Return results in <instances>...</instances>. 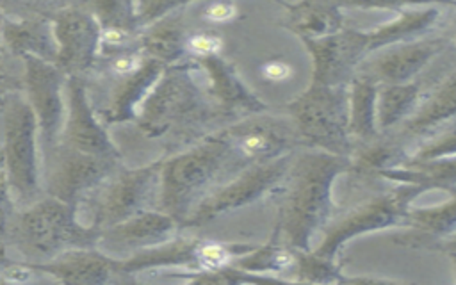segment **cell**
Wrapping results in <instances>:
<instances>
[{"mask_svg":"<svg viewBox=\"0 0 456 285\" xmlns=\"http://www.w3.org/2000/svg\"><path fill=\"white\" fill-rule=\"evenodd\" d=\"M410 159L408 146L394 134H379L376 139L354 146L349 157L347 173L356 183L363 180H374L383 171L404 166ZM379 180V178H378Z\"/></svg>","mask_w":456,"mask_h":285,"instance_id":"25","label":"cell"},{"mask_svg":"<svg viewBox=\"0 0 456 285\" xmlns=\"http://www.w3.org/2000/svg\"><path fill=\"white\" fill-rule=\"evenodd\" d=\"M55 41L53 64L66 75L91 68L100 53V23L94 14L80 5L59 9L52 21Z\"/></svg>","mask_w":456,"mask_h":285,"instance_id":"12","label":"cell"},{"mask_svg":"<svg viewBox=\"0 0 456 285\" xmlns=\"http://www.w3.org/2000/svg\"><path fill=\"white\" fill-rule=\"evenodd\" d=\"M7 265H9V258H7V253H5V246L0 242V269H4Z\"/></svg>","mask_w":456,"mask_h":285,"instance_id":"43","label":"cell"},{"mask_svg":"<svg viewBox=\"0 0 456 285\" xmlns=\"http://www.w3.org/2000/svg\"><path fill=\"white\" fill-rule=\"evenodd\" d=\"M235 175L232 150L216 130L162 160L159 210L182 226L208 192Z\"/></svg>","mask_w":456,"mask_h":285,"instance_id":"3","label":"cell"},{"mask_svg":"<svg viewBox=\"0 0 456 285\" xmlns=\"http://www.w3.org/2000/svg\"><path fill=\"white\" fill-rule=\"evenodd\" d=\"M312 61V84L349 86L360 64L369 57L365 30L344 27L340 32L321 37L303 39Z\"/></svg>","mask_w":456,"mask_h":285,"instance_id":"13","label":"cell"},{"mask_svg":"<svg viewBox=\"0 0 456 285\" xmlns=\"http://www.w3.org/2000/svg\"><path fill=\"white\" fill-rule=\"evenodd\" d=\"M2 148L9 192L18 203L27 205L39 191L37 119L23 98H14L5 105Z\"/></svg>","mask_w":456,"mask_h":285,"instance_id":"7","label":"cell"},{"mask_svg":"<svg viewBox=\"0 0 456 285\" xmlns=\"http://www.w3.org/2000/svg\"><path fill=\"white\" fill-rule=\"evenodd\" d=\"M159 159L144 167L110 175L93 194V226L98 230L118 224L139 212L148 210L153 198L159 200L160 169Z\"/></svg>","mask_w":456,"mask_h":285,"instance_id":"10","label":"cell"},{"mask_svg":"<svg viewBox=\"0 0 456 285\" xmlns=\"http://www.w3.org/2000/svg\"><path fill=\"white\" fill-rule=\"evenodd\" d=\"M4 39L9 48L21 59L27 55L53 62L55 41L52 25L37 20L7 21L4 25Z\"/></svg>","mask_w":456,"mask_h":285,"instance_id":"30","label":"cell"},{"mask_svg":"<svg viewBox=\"0 0 456 285\" xmlns=\"http://www.w3.org/2000/svg\"><path fill=\"white\" fill-rule=\"evenodd\" d=\"M451 264H452V273H454V285H456V253H449Z\"/></svg>","mask_w":456,"mask_h":285,"instance_id":"46","label":"cell"},{"mask_svg":"<svg viewBox=\"0 0 456 285\" xmlns=\"http://www.w3.org/2000/svg\"><path fill=\"white\" fill-rule=\"evenodd\" d=\"M32 269L57 278L62 285H107L118 271V258L91 249H71L55 258L34 264Z\"/></svg>","mask_w":456,"mask_h":285,"instance_id":"21","label":"cell"},{"mask_svg":"<svg viewBox=\"0 0 456 285\" xmlns=\"http://www.w3.org/2000/svg\"><path fill=\"white\" fill-rule=\"evenodd\" d=\"M444 37H420L390 45L370 53L356 69L378 86H401L413 82L417 75L445 48Z\"/></svg>","mask_w":456,"mask_h":285,"instance_id":"15","label":"cell"},{"mask_svg":"<svg viewBox=\"0 0 456 285\" xmlns=\"http://www.w3.org/2000/svg\"><path fill=\"white\" fill-rule=\"evenodd\" d=\"M100 232L78 223L77 205L46 198L20 214L12 237L23 255L52 260L71 249H91L98 244Z\"/></svg>","mask_w":456,"mask_h":285,"instance_id":"5","label":"cell"},{"mask_svg":"<svg viewBox=\"0 0 456 285\" xmlns=\"http://www.w3.org/2000/svg\"><path fill=\"white\" fill-rule=\"evenodd\" d=\"M169 276H187L183 285H228L226 269L212 273H171Z\"/></svg>","mask_w":456,"mask_h":285,"instance_id":"39","label":"cell"},{"mask_svg":"<svg viewBox=\"0 0 456 285\" xmlns=\"http://www.w3.org/2000/svg\"><path fill=\"white\" fill-rule=\"evenodd\" d=\"M337 285H419V283H408V281H399V280H390V278H381V276H342Z\"/></svg>","mask_w":456,"mask_h":285,"instance_id":"40","label":"cell"},{"mask_svg":"<svg viewBox=\"0 0 456 285\" xmlns=\"http://www.w3.org/2000/svg\"><path fill=\"white\" fill-rule=\"evenodd\" d=\"M183 7L169 12L157 23L146 27L142 34L137 37V48L148 59L159 61L164 66H175L185 62V41L189 37L185 20H183Z\"/></svg>","mask_w":456,"mask_h":285,"instance_id":"24","label":"cell"},{"mask_svg":"<svg viewBox=\"0 0 456 285\" xmlns=\"http://www.w3.org/2000/svg\"><path fill=\"white\" fill-rule=\"evenodd\" d=\"M296 262V249L280 242V239L271 233V237L264 244H256L253 251L240 256L233 262L232 267L242 273L255 274H269L274 273L280 278H287Z\"/></svg>","mask_w":456,"mask_h":285,"instance_id":"31","label":"cell"},{"mask_svg":"<svg viewBox=\"0 0 456 285\" xmlns=\"http://www.w3.org/2000/svg\"><path fill=\"white\" fill-rule=\"evenodd\" d=\"M91 9L100 28H114L128 34H135L139 30L134 2H94L91 4Z\"/></svg>","mask_w":456,"mask_h":285,"instance_id":"33","label":"cell"},{"mask_svg":"<svg viewBox=\"0 0 456 285\" xmlns=\"http://www.w3.org/2000/svg\"><path fill=\"white\" fill-rule=\"evenodd\" d=\"M224 46L223 36L216 30H198L189 34L185 41V52L191 61L221 55Z\"/></svg>","mask_w":456,"mask_h":285,"instance_id":"35","label":"cell"},{"mask_svg":"<svg viewBox=\"0 0 456 285\" xmlns=\"http://www.w3.org/2000/svg\"><path fill=\"white\" fill-rule=\"evenodd\" d=\"M9 205V185L5 180V173H0V208Z\"/></svg>","mask_w":456,"mask_h":285,"instance_id":"42","label":"cell"},{"mask_svg":"<svg viewBox=\"0 0 456 285\" xmlns=\"http://www.w3.org/2000/svg\"><path fill=\"white\" fill-rule=\"evenodd\" d=\"M433 251H440V253H445V255L456 253V233H452L451 237H447V239H444L442 242H438V244L433 248Z\"/></svg>","mask_w":456,"mask_h":285,"instance_id":"41","label":"cell"},{"mask_svg":"<svg viewBox=\"0 0 456 285\" xmlns=\"http://www.w3.org/2000/svg\"><path fill=\"white\" fill-rule=\"evenodd\" d=\"M285 9L281 25L303 39H321L340 32L346 27L344 4L326 0L280 2Z\"/></svg>","mask_w":456,"mask_h":285,"instance_id":"23","label":"cell"},{"mask_svg":"<svg viewBox=\"0 0 456 285\" xmlns=\"http://www.w3.org/2000/svg\"><path fill=\"white\" fill-rule=\"evenodd\" d=\"M392 242L410 249H429L456 233V192L435 207H410Z\"/></svg>","mask_w":456,"mask_h":285,"instance_id":"19","label":"cell"},{"mask_svg":"<svg viewBox=\"0 0 456 285\" xmlns=\"http://www.w3.org/2000/svg\"><path fill=\"white\" fill-rule=\"evenodd\" d=\"M294 73V68L289 61L285 59H280V57H273V59H267L260 64V75L264 80L271 82V84H280V82H285L292 77Z\"/></svg>","mask_w":456,"mask_h":285,"instance_id":"38","label":"cell"},{"mask_svg":"<svg viewBox=\"0 0 456 285\" xmlns=\"http://www.w3.org/2000/svg\"><path fill=\"white\" fill-rule=\"evenodd\" d=\"M191 62H194L196 68L205 71L208 78V86L205 89L207 94L230 118L240 119L244 116L260 114L267 110L265 102L260 100L244 84L233 64L226 61L223 55L205 57Z\"/></svg>","mask_w":456,"mask_h":285,"instance_id":"17","label":"cell"},{"mask_svg":"<svg viewBox=\"0 0 456 285\" xmlns=\"http://www.w3.org/2000/svg\"><path fill=\"white\" fill-rule=\"evenodd\" d=\"M395 18L374 27L372 30H365V43L369 55L387 48L390 45L413 41L426 37L433 25L440 20L442 12L438 5H413L401 4L395 11Z\"/></svg>","mask_w":456,"mask_h":285,"instance_id":"22","label":"cell"},{"mask_svg":"<svg viewBox=\"0 0 456 285\" xmlns=\"http://www.w3.org/2000/svg\"><path fill=\"white\" fill-rule=\"evenodd\" d=\"M297 146L349 159L354 142L349 134L347 86L308 84L285 107Z\"/></svg>","mask_w":456,"mask_h":285,"instance_id":"4","label":"cell"},{"mask_svg":"<svg viewBox=\"0 0 456 285\" xmlns=\"http://www.w3.org/2000/svg\"><path fill=\"white\" fill-rule=\"evenodd\" d=\"M219 134L232 150L237 173L299 148L290 119L285 114H267V110L244 116L219 128Z\"/></svg>","mask_w":456,"mask_h":285,"instance_id":"9","label":"cell"},{"mask_svg":"<svg viewBox=\"0 0 456 285\" xmlns=\"http://www.w3.org/2000/svg\"><path fill=\"white\" fill-rule=\"evenodd\" d=\"M342 260H330L310 251H296V262L287 280L310 285H337L344 276Z\"/></svg>","mask_w":456,"mask_h":285,"instance_id":"32","label":"cell"},{"mask_svg":"<svg viewBox=\"0 0 456 285\" xmlns=\"http://www.w3.org/2000/svg\"><path fill=\"white\" fill-rule=\"evenodd\" d=\"M232 267V265H230ZM230 267L226 269V276H228V285H242L233 274H232V271H230Z\"/></svg>","mask_w":456,"mask_h":285,"instance_id":"44","label":"cell"},{"mask_svg":"<svg viewBox=\"0 0 456 285\" xmlns=\"http://www.w3.org/2000/svg\"><path fill=\"white\" fill-rule=\"evenodd\" d=\"M451 5H452V7H456V2H454V4H451Z\"/></svg>","mask_w":456,"mask_h":285,"instance_id":"47","label":"cell"},{"mask_svg":"<svg viewBox=\"0 0 456 285\" xmlns=\"http://www.w3.org/2000/svg\"><path fill=\"white\" fill-rule=\"evenodd\" d=\"M454 43H456V37H454Z\"/></svg>","mask_w":456,"mask_h":285,"instance_id":"48","label":"cell"},{"mask_svg":"<svg viewBox=\"0 0 456 285\" xmlns=\"http://www.w3.org/2000/svg\"><path fill=\"white\" fill-rule=\"evenodd\" d=\"M64 103L66 118L59 146L84 155L118 159V150L110 141L107 130L102 126L96 114L93 112L84 80L78 75H71L66 78Z\"/></svg>","mask_w":456,"mask_h":285,"instance_id":"14","label":"cell"},{"mask_svg":"<svg viewBox=\"0 0 456 285\" xmlns=\"http://www.w3.org/2000/svg\"><path fill=\"white\" fill-rule=\"evenodd\" d=\"M0 173H5V155L2 146H0Z\"/></svg>","mask_w":456,"mask_h":285,"instance_id":"45","label":"cell"},{"mask_svg":"<svg viewBox=\"0 0 456 285\" xmlns=\"http://www.w3.org/2000/svg\"><path fill=\"white\" fill-rule=\"evenodd\" d=\"M378 84L363 75H354L347 86V114L349 134L354 142L365 144L379 135L376 123V98Z\"/></svg>","mask_w":456,"mask_h":285,"instance_id":"28","label":"cell"},{"mask_svg":"<svg viewBox=\"0 0 456 285\" xmlns=\"http://www.w3.org/2000/svg\"><path fill=\"white\" fill-rule=\"evenodd\" d=\"M449 157H456V123L452 128L440 130L438 134L426 139L415 151L410 153L408 160L424 162Z\"/></svg>","mask_w":456,"mask_h":285,"instance_id":"34","label":"cell"},{"mask_svg":"<svg viewBox=\"0 0 456 285\" xmlns=\"http://www.w3.org/2000/svg\"><path fill=\"white\" fill-rule=\"evenodd\" d=\"M422 192L426 191L417 185L394 183L392 189L369 196L367 200L351 207L347 212L337 214L335 219L322 230V240L312 248V251L330 260H340L342 248L349 240L392 226L401 228L408 208Z\"/></svg>","mask_w":456,"mask_h":285,"instance_id":"6","label":"cell"},{"mask_svg":"<svg viewBox=\"0 0 456 285\" xmlns=\"http://www.w3.org/2000/svg\"><path fill=\"white\" fill-rule=\"evenodd\" d=\"M422 89L417 80L401 86H379L376 98V123L379 134L399 128L419 107Z\"/></svg>","mask_w":456,"mask_h":285,"instance_id":"29","label":"cell"},{"mask_svg":"<svg viewBox=\"0 0 456 285\" xmlns=\"http://www.w3.org/2000/svg\"><path fill=\"white\" fill-rule=\"evenodd\" d=\"M290 159L292 151L274 160L255 164L242 169L233 178L226 180L224 183L217 185L212 192H208L182 226L200 228L223 214L251 205L262 200L264 196H271L283 180L290 166Z\"/></svg>","mask_w":456,"mask_h":285,"instance_id":"8","label":"cell"},{"mask_svg":"<svg viewBox=\"0 0 456 285\" xmlns=\"http://www.w3.org/2000/svg\"><path fill=\"white\" fill-rule=\"evenodd\" d=\"M349 159L319 150L297 148L290 166L271 194L276 201L273 233L296 251H310L312 239L337 216L335 180L347 173Z\"/></svg>","mask_w":456,"mask_h":285,"instance_id":"1","label":"cell"},{"mask_svg":"<svg viewBox=\"0 0 456 285\" xmlns=\"http://www.w3.org/2000/svg\"><path fill=\"white\" fill-rule=\"evenodd\" d=\"M378 178L390 183L417 185L424 191L440 189L452 194L456 192V157L424 162L406 160L404 166L383 171Z\"/></svg>","mask_w":456,"mask_h":285,"instance_id":"27","label":"cell"},{"mask_svg":"<svg viewBox=\"0 0 456 285\" xmlns=\"http://www.w3.org/2000/svg\"><path fill=\"white\" fill-rule=\"evenodd\" d=\"M176 228L178 223L167 214L160 210H144L118 224L103 228L98 244H103L112 251L134 255L171 240Z\"/></svg>","mask_w":456,"mask_h":285,"instance_id":"18","label":"cell"},{"mask_svg":"<svg viewBox=\"0 0 456 285\" xmlns=\"http://www.w3.org/2000/svg\"><path fill=\"white\" fill-rule=\"evenodd\" d=\"M239 16V5L233 2H208L201 9V18L208 23H228Z\"/></svg>","mask_w":456,"mask_h":285,"instance_id":"37","label":"cell"},{"mask_svg":"<svg viewBox=\"0 0 456 285\" xmlns=\"http://www.w3.org/2000/svg\"><path fill=\"white\" fill-rule=\"evenodd\" d=\"M25 87L28 94V105L37 119V134L43 141L46 157L57 150L64 118V84L66 75L53 64L32 55L23 57Z\"/></svg>","mask_w":456,"mask_h":285,"instance_id":"11","label":"cell"},{"mask_svg":"<svg viewBox=\"0 0 456 285\" xmlns=\"http://www.w3.org/2000/svg\"><path fill=\"white\" fill-rule=\"evenodd\" d=\"M187 2H134V9H135V20L139 25V30L157 23L159 20H162L164 16H167L169 12L183 7Z\"/></svg>","mask_w":456,"mask_h":285,"instance_id":"36","label":"cell"},{"mask_svg":"<svg viewBox=\"0 0 456 285\" xmlns=\"http://www.w3.org/2000/svg\"><path fill=\"white\" fill-rule=\"evenodd\" d=\"M53 167L48 173L50 198L78 205L96 187H100L116 169L118 159H103L57 148Z\"/></svg>","mask_w":456,"mask_h":285,"instance_id":"16","label":"cell"},{"mask_svg":"<svg viewBox=\"0 0 456 285\" xmlns=\"http://www.w3.org/2000/svg\"><path fill=\"white\" fill-rule=\"evenodd\" d=\"M192 69L196 64L191 61L167 66L141 103L137 125L148 137L173 135L176 146L185 150L237 121L224 114L198 86Z\"/></svg>","mask_w":456,"mask_h":285,"instance_id":"2","label":"cell"},{"mask_svg":"<svg viewBox=\"0 0 456 285\" xmlns=\"http://www.w3.org/2000/svg\"><path fill=\"white\" fill-rule=\"evenodd\" d=\"M167 66L153 59H144L142 64L130 75L123 77L114 89V96L109 110L105 112L107 123H121L137 118V109L153 89L160 75Z\"/></svg>","mask_w":456,"mask_h":285,"instance_id":"26","label":"cell"},{"mask_svg":"<svg viewBox=\"0 0 456 285\" xmlns=\"http://www.w3.org/2000/svg\"><path fill=\"white\" fill-rule=\"evenodd\" d=\"M449 121H456V68L433 91L422 94L415 112L390 134L406 144L413 139H429Z\"/></svg>","mask_w":456,"mask_h":285,"instance_id":"20","label":"cell"}]
</instances>
